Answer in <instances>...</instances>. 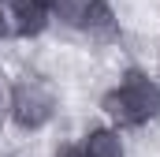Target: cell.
Returning a JSON list of instances; mask_svg holds the SVG:
<instances>
[{
	"label": "cell",
	"mask_w": 160,
	"mask_h": 157,
	"mask_svg": "<svg viewBox=\"0 0 160 157\" xmlns=\"http://www.w3.org/2000/svg\"><path fill=\"white\" fill-rule=\"evenodd\" d=\"M101 112L108 116V127H145L160 116V82L142 68H127L116 86L101 94Z\"/></svg>",
	"instance_id": "6da1fadb"
},
{
	"label": "cell",
	"mask_w": 160,
	"mask_h": 157,
	"mask_svg": "<svg viewBox=\"0 0 160 157\" xmlns=\"http://www.w3.org/2000/svg\"><path fill=\"white\" fill-rule=\"evenodd\" d=\"M60 109V94L45 75H19L11 82V109L8 120L19 131H41L48 127Z\"/></svg>",
	"instance_id": "7a4b0ae2"
},
{
	"label": "cell",
	"mask_w": 160,
	"mask_h": 157,
	"mask_svg": "<svg viewBox=\"0 0 160 157\" xmlns=\"http://www.w3.org/2000/svg\"><path fill=\"white\" fill-rule=\"evenodd\" d=\"M78 30L89 34L93 41H119V15H116L112 0H86Z\"/></svg>",
	"instance_id": "3957f363"
},
{
	"label": "cell",
	"mask_w": 160,
	"mask_h": 157,
	"mask_svg": "<svg viewBox=\"0 0 160 157\" xmlns=\"http://www.w3.org/2000/svg\"><path fill=\"white\" fill-rule=\"evenodd\" d=\"M8 11H11V34L15 38H41L52 26V15L30 0H8Z\"/></svg>",
	"instance_id": "277c9868"
},
{
	"label": "cell",
	"mask_w": 160,
	"mask_h": 157,
	"mask_svg": "<svg viewBox=\"0 0 160 157\" xmlns=\"http://www.w3.org/2000/svg\"><path fill=\"white\" fill-rule=\"evenodd\" d=\"M78 146L86 157H127V142L116 127H89Z\"/></svg>",
	"instance_id": "5b68a950"
},
{
	"label": "cell",
	"mask_w": 160,
	"mask_h": 157,
	"mask_svg": "<svg viewBox=\"0 0 160 157\" xmlns=\"http://www.w3.org/2000/svg\"><path fill=\"white\" fill-rule=\"evenodd\" d=\"M82 11H86V0H60V4H56V11H52V19H56V23H63V26H71V30H78Z\"/></svg>",
	"instance_id": "8992f818"
},
{
	"label": "cell",
	"mask_w": 160,
	"mask_h": 157,
	"mask_svg": "<svg viewBox=\"0 0 160 157\" xmlns=\"http://www.w3.org/2000/svg\"><path fill=\"white\" fill-rule=\"evenodd\" d=\"M8 109H11V82L0 75V127L8 123Z\"/></svg>",
	"instance_id": "52a82bcc"
},
{
	"label": "cell",
	"mask_w": 160,
	"mask_h": 157,
	"mask_svg": "<svg viewBox=\"0 0 160 157\" xmlns=\"http://www.w3.org/2000/svg\"><path fill=\"white\" fill-rule=\"evenodd\" d=\"M15 38L11 34V11H8V0H0V41Z\"/></svg>",
	"instance_id": "ba28073f"
},
{
	"label": "cell",
	"mask_w": 160,
	"mask_h": 157,
	"mask_svg": "<svg viewBox=\"0 0 160 157\" xmlns=\"http://www.w3.org/2000/svg\"><path fill=\"white\" fill-rule=\"evenodd\" d=\"M52 157H86V154H82V146H78V142H67V146H60Z\"/></svg>",
	"instance_id": "9c48e42d"
},
{
	"label": "cell",
	"mask_w": 160,
	"mask_h": 157,
	"mask_svg": "<svg viewBox=\"0 0 160 157\" xmlns=\"http://www.w3.org/2000/svg\"><path fill=\"white\" fill-rule=\"evenodd\" d=\"M30 4H38V8H45V11H48V15H52V11H56V4H60V0H30Z\"/></svg>",
	"instance_id": "30bf717a"
}]
</instances>
